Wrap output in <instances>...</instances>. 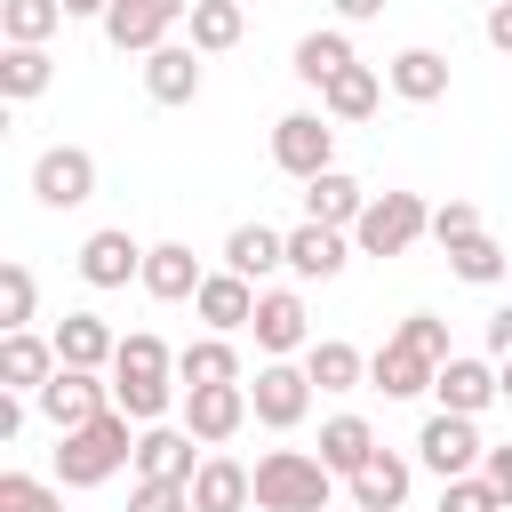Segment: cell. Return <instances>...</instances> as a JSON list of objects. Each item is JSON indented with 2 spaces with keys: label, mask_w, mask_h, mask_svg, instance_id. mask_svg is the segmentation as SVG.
<instances>
[{
  "label": "cell",
  "mask_w": 512,
  "mask_h": 512,
  "mask_svg": "<svg viewBox=\"0 0 512 512\" xmlns=\"http://www.w3.org/2000/svg\"><path fill=\"white\" fill-rule=\"evenodd\" d=\"M120 464H136V432H128L120 408H104V416L80 424V432H56V488H96V480H112Z\"/></svg>",
  "instance_id": "obj_1"
},
{
  "label": "cell",
  "mask_w": 512,
  "mask_h": 512,
  "mask_svg": "<svg viewBox=\"0 0 512 512\" xmlns=\"http://www.w3.org/2000/svg\"><path fill=\"white\" fill-rule=\"evenodd\" d=\"M328 488H336V472L320 456H304V448L256 456V512H336Z\"/></svg>",
  "instance_id": "obj_2"
},
{
  "label": "cell",
  "mask_w": 512,
  "mask_h": 512,
  "mask_svg": "<svg viewBox=\"0 0 512 512\" xmlns=\"http://www.w3.org/2000/svg\"><path fill=\"white\" fill-rule=\"evenodd\" d=\"M424 232H432L424 192H376V200H368V216L352 224V248H360V256H408Z\"/></svg>",
  "instance_id": "obj_3"
},
{
  "label": "cell",
  "mask_w": 512,
  "mask_h": 512,
  "mask_svg": "<svg viewBox=\"0 0 512 512\" xmlns=\"http://www.w3.org/2000/svg\"><path fill=\"white\" fill-rule=\"evenodd\" d=\"M272 160H280L296 184L328 176V168H336V128H328V112H280V120H272Z\"/></svg>",
  "instance_id": "obj_4"
},
{
  "label": "cell",
  "mask_w": 512,
  "mask_h": 512,
  "mask_svg": "<svg viewBox=\"0 0 512 512\" xmlns=\"http://www.w3.org/2000/svg\"><path fill=\"white\" fill-rule=\"evenodd\" d=\"M416 456H424V472H440V480H472L480 472V456H488V440H480V416H424V432H416Z\"/></svg>",
  "instance_id": "obj_5"
},
{
  "label": "cell",
  "mask_w": 512,
  "mask_h": 512,
  "mask_svg": "<svg viewBox=\"0 0 512 512\" xmlns=\"http://www.w3.org/2000/svg\"><path fill=\"white\" fill-rule=\"evenodd\" d=\"M184 16H192V0H112L104 8V40L120 56H152V48H168V32Z\"/></svg>",
  "instance_id": "obj_6"
},
{
  "label": "cell",
  "mask_w": 512,
  "mask_h": 512,
  "mask_svg": "<svg viewBox=\"0 0 512 512\" xmlns=\"http://www.w3.org/2000/svg\"><path fill=\"white\" fill-rule=\"evenodd\" d=\"M32 200H40V208H80V200H96V152H88V144H48V152L32 160Z\"/></svg>",
  "instance_id": "obj_7"
},
{
  "label": "cell",
  "mask_w": 512,
  "mask_h": 512,
  "mask_svg": "<svg viewBox=\"0 0 512 512\" xmlns=\"http://www.w3.org/2000/svg\"><path fill=\"white\" fill-rule=\"evenodd\" d=\"M32 408H40L56 432H80V424H96V416L112 408V384H104V376H88V368H56V376L32 392Z\"/></svg>",
  "instance_id": "obj_8"
},
{
  "label": "cell",
  "mask_w": 512,
  "mask_h": 512,
  "mask_svg": "<svg viewBox=\"0 0 512 512\" xmlns=\"http://www.w3.org/2000/svg\"><path fill=\"white\" fill-rule=\"evenodd\" d=\"M248 328H256V352H264V360L312 352V312H304V296H296V288H264Z\"/></svg>",
  "instance_id": "obj_9"
},
{
  "label": "cell",
  "mask_w": 512,
  "mask_h": 512,
  "mask_svg": "<svg viewBox=\"0 0 512 512\" xmlns=\"http://www.w3.org/2000/svg\"><path fill=\"white\" fill-rule=\"evenodd\" d=\"M248 408H256V424L296 432V424H304V408H312V376H304V368H288V360H264V368H256V384H248Z\"/></svg>",
  "instance_id": "obj_10"
},
{
  "label": "cell",
  "mask_w": 512,
  "mask_h": 512,
  "mask_svg": "<svg viewBox=\"0 0 512 512\" xmlns=\"http://www.w3.org/2000/svg\"><path fill=\"white\" fill-rule=\"evenodd\" d=\"M144 256H152V248H136L128 224H104V232L80 240V280H88V288H128V280H144Z\"/></svg>",
  "instance_id": "obj_11"
},
{
  "label": "cell",
  "mask_w": 512,
  "mask_h": 512,
  "mask_svg": "<svg viewBox=\"0 0 512 512\" xmlns=\"http://www.w3.org/2000/svg\"><path fill=\"white\" fill-rule=\"evenodd\" d=\"M248 416H256V408H248V384H200V392H184V432H192L200 448H224Z\"/></svg>",
  "instance_id": "obj_12"
},
{
  "label": "cell",
  "mask_w": 512,
  "mask_h": 512,
  "mask_svg": "<svg viewBox=\"0 0 512 512\" xmlns=\"http://www.w3.org/2000/svg\"><path fill=\"white\" fill-rule=\"evenodd\" d=\"M200 440L184 432V424H144L136 432V480H176V488H192V472L208 464V456H192Z\"/></svg>",
  "instance_id": "obj_13"
},
{
  "label": "cell",
  "mask_w": 512,
  "mask_h": 512,
  "mask_svg": "<svg viewBox=\"0 0 512 512\" xmlns=\"http://www.w3.org/2000/svg\"><path fill=\"white\" fill-rule=\"evenodd\" d=\"M256 504V472L224 448H208V464L192 472V512H248Z\"/></svg>",
  "instance_id": "obj_14"
},
{
  "label": "cell",
  "mask_w": 512,
  "mask_h": 512,
  "mask_svg": "<svg viewBox=\"0 0 512 512\" xmlns=\"http://www.w3.org/2000/svg\"><path fill=\"white\" fill-rule=\"evenodd\" d=\"M256 280H240V272H208L200 280V296H192V312L208 320V336H232V328H248L256 320Z\"/></svg>",
  "instance_id": "obj_15"
},
{
  "label": "cell",
  "mask_w": 512,
  "mask_h": 512,
  "mask_svg": "<svg viewBox=\"0 0 512 512\" xmlns=\"http://www.w3.org/2000/svg\"><path fill=\"white\" fill-rule=\"evenodd\" d=\"M432 392H440V408H448V416H480L488 400H504V384H496V368H488V360H472V352H456V360H440V376H432Z\"/></svg>",
  "instance_id": "obj_16"
},
{
  "label": "cell",
  "mask_w": 512,
  "mask_h": 512,
  "mask_svg": "<svg viewBox=\"0 0 512 512\" xmlns=\"http://www.w3.org/2000/svg\"><path fill=\"white\" fill-rule=\"evenodd\" d=\"M144 96H152V104H192V96H200V48H192V40L152 48V56H144Z\"/></svg>",
  "instance_id": "obj_17"
},
{
  "label": "cell",
  "mask_w": 512,
  "mask_h": 512,
  "mask_svg": "<svg viewBox=\"0 0 512 512\" xmlns=\"http://www.w3.org/2000/svg\"><path fill=\"white\" fill-rule=\"evenodd\" d=\"M112 352H120L112 320H96V312H64V320H56V360H64V368L104 376V368H112Z\"/></svg>",
  "instance_id": "obj_18"
},
{
  "label": "cell",
  "mask_w": 512,
  "mask_h": 512,
  "mask_svg": "<svg viewBox=\"0 0 512 512\" xmlns=\"http://www.w3.org/2000/svg\"><path fill=\"white\" fill-rule=\"evenodd\" d=\"M56 368H64L56 360V336H32V328L0 336V392H40Z\"/></svg>",
  "instance_id": "obj_19"
},
{
  "label": "cell",
  "mask_w": 512,
  "mask_h": 512,
  "mask_svg": "<svg viewBox=\"0 0 512 512\" xmlns=\"http://www.w3.org/2000/svg\"><path fill=\"white\" fill-rule=\"evenodd\" d=\"M408 480H416V472H408V456H400V448H376L344 488H352V504H360V512H400V504H408Z\"/></svg>",
  "instance_id": "obj_20"
},
{
  "label": "cell",
  "mask_w": 512,
  "mask_h": 512,
  "mask_svg": "<svg viewBox=\"0 0 512 512\" xmlns=\"http://www.w3.org/2000/svg\"><path fill=\"white\" fill-rule=\"evenodd\" d=\"M368 200H376V192H360L344 168H328V176H312V184H304V216H312V224H328V232H352V224L368 216Z\"/></svg>",
  "instance_id": "obj_21"
},
{
  "label": "cell",
  "mask_w": 512,
  "mask_h": 512,
  "mask_svg": "<svg viewBox=\"0 0 512 512\" xmlns=\"http://www.w3.org/2000/svg\"><path fill=\"white\" fill-rule=\"evenodd\" d=\"M344 256H352V232H328V224H312V216L288 232V272H296V280H336Z\"/></svg>",
  "instance_id": "obj_22"
},
{
  "label": "cell",
  "mask_w": 512,
  "mask_h": 512,
  "mask_svg": "<svg viewBox=\"0 0 512 512\" xmlns=\"http://www.w3.org/2000/svg\"><path fill=\"white\" fill-rule=\"evenodd\" d=\"M200 280H208V272H200V256H192L184 240H160V248L144 256V296H152V304H184V296H200Z\"/></svg>",
  "instance_id": "obj_23"
},
{
  "label": "cell",
  "mask_w": 512,
  "mask_h": 512,
  "mask_svg": "<svg viewBox=\"0 0 512 512\" xmlns=\"http://www.w3.org/2000/svg\"><path fill=\"white\" fill-rule=\"evenodd\" d=\"M432 376H440V360H424V352H416V344H400V336L368 360V384H376L384 400H416V392H432Z\"/></svg>",
  "instance_id": "obj_24"
},
{
  "label": "cell",
  "mask_w": 512,
  "mask_h": 512,
  "mask_svg": "<svg viewBox=\"0 0 512 512\" xmlns=\"http://www.w3.org/2000/svg\"><path fill=\"white\" fill-rule=\"evenodd\" d=\"M384 88L408 96V104H440V96H448V56H440V48H400V56L384 64Z\"/></svg>",
  "instance_id": "obj_25"
},
{
  "label": "cell",
  "mask_w": 512,
  "mask_h": 512,
  "mask_svg": "<svg viewBox=\"0 0 512 512\" xmlns=\"http://www.w3.org/2000/svg\"><path fill=\"white\" fill-rule=\"evenodd\" d=\"M280 264H288V232H272V224H232V240H224V272L264 280V272H280Z\"/></svg>",
  "instance_id": "obj_26"
},
{
  "label": "cell",
  "mask_w": 512,
  "mask_h": 512,
  "mask_svg": "<svg viewBox=\"0 0 512 512\" xmlns=\"http://www.w3.org/2000/svg\"><path fill=\"white\" fill-rule=\"evenodd\" d=\"M360 56H352V40H344V24H328V32H304L296 40V80L304 88H328L336 72H352Z\"/></svg>",
  "instance_id": "obj_27"
},
{
  "label": "cell",
  "mask_w": 512,
  "mask_h": 512,
  "mask_svg": "<svg viewBox=\"0 0 512 512\" xmlns=\"http://www.w3.org/2000/svg\"><path fill=\"white\" fill-rule=\"evenodd\" d=\"M168 376H176V352H168L152 328L120 336V352H112V384H168Z\"/></svg>",
  "instance_id": "obj_28"
},
{
  "label": "cell",
  "mask_w": 512,
  "mask_h": 512,
  "mask_svg": "<svg viewBox=\"0 0 512 512\" xmlns=\"http://www.w3.org/2000/svg\"><path fill=\"white\" fill-rule=\"evenodd\" d=\"M176 384H184V392H200V384H240V352H232V336H200V344H184V352H176Z\"/></svg>",
  "instance_id": "obj_29"
},
{
  "label": "cell",
  "mask_w": 512,
  "mask_h": 512,
  "mask_svg": "<svg viewBox=\"0 0 512 512\" xmlns=\"http://www.w3.org/2000/svg\"><path fill=\"white\" fill-rule=\"evenodd\" d=\"M368 456H376L368 416H352V408H344V416H328V424H320V464H328V472H344V480H352Z\"/></svg>",
  "instance_id": "obj_30"
},
{
  "label": "cell",
  "mask_w": 512,
  "mask_h": 512,
  "mask_svg": "<svg viewBox=\"0 0 512 512\" xmlns=\"http://www.w3.org/2000/svg\"><path fill=\"white\" fill-rule=\"evenodd\" d=\"M304 376L320 384V392H360V376H368V360L344 344V336H312V352H304Z\"/></svg>",
  "instance_id": "obj_31"
},
{
  "label": "cell",
  "mask_w": 512,
  "mask_h": 512,
  "mask_svg": "<svg viewBox=\"0 0 512 512\" xmlns=\"http://www.w3.org/2000/svg\"><path fill=\"white\" fill-rule=\"evenodd\" d=\"M376 104H384V80H376L368 64H352V72H336V80L320 88V112H328V120H368Z\"/></svg>",
  "instance_id": "obj_32"
},
{
  "label": "cell",
  "mask_w": 512,
  "mask_h": 512,
  "mask_svg": "<svg viewBox=\"0 0 512 512\" xmlns=\"http://www.w3.org/2000/svg\"><path fill=\"white\" fill-rule=\"evenodd\" d=\"M192 48L200 56H224V48H240V32H248V16H240V0H192Z\"/></svg>",
  "instance_id": "obj_33"
},
{
  "label": "cell",
  "mask_w": 512,
  "mask_h": 512,
  "mask_svg": "<svg viewBox=\"0 0 512 512\" xmlns=\"http://www.w3.org/2000/svg\"><path fill=\"white\" fill-rule=\"evenodd\" d=\"M48 80H56L48 48H0V96H8V104H32V96H48Z\"/></svg>",
  "instance_id": "obj_34"
},
{
  "label": "cell",
  "mask_w": 512,
  "mask_h": 512,
  "mask_svg": "<svg viewBox=\"0 0 512 512\" xmlns=\"http://www.w3.org/2000/svg\"><path fill=\"white\" fill-rule=\"evenodd\" d=\"M56 24H64V0H0V32H8V48H48Z\"/></svg>",
  "instance_id": "obj_35"
},
{
  "label": "cell",
  "mask_w": 512,
  "mask_h": 512,
  "mask_svg": "<svg viewBox=\"0 0 512 512\" xmlns=\"http://www.w3.org/2000/svg\"><path fill=\"white\" fill-rule=\"evenodd\" d=\"M32 304H40V280H32V264H0V320H8V336L16 328H32Z\"/></svg>",
  "instance_id": "obj_36"
},
{
  "label": "cell",
  "mask_w": 512,
  "mask_h": 512,
  "mask_svg": "<svg viewBox=\"0 0 512 512\" xmlns=\"http://www.w3.org/2000/svg\"><path fill=\"white\" fill-rule=\"evenodd\" d=\"M448 272L456 280H472V288H496L504 280V248L480 232V240H464V248H448Z\"/></svg>",
  "instance_id": "obj_37"
},
{
  "label": "cell",
  "mask_w": 512,
  "mask_h": 512,
  "mask_svg": "<svg viewBox=\"0 0 512 512\" xmlns=\"http://www.w3.org/2000/svg\"><path fill=\"white\" fill-rule=\"evenodd\" d=\"M0 512H64V488L32 472H0Z\"/></svg>",
  "instance_id": "obj_38"
},
{
  "label": "cell",
  "mask_w": 512,
  "mask_h": 512,
  "mask_svg": "<svg viewBox=\"0 0 512 512\" xmlns=\"http://www.w3.org/2000/svg\"><path fill=\"white\" fill-rule=\"evenodd\" d=\"M432 240H440V248L480 240V208H472V200H440V208H432Z\"/></svg>",
  "instance_id": "obj_39"
},
{
  "label": "cell",
  "mask_w": 512,
  "mask_h": 512,
  "mask_svg": "<svg viewBox=\"0 0 512 512\" xmlns=\"http://www.w3.org/2000/svg\"><path fill=\"white\" fill-rule=\"evenodd\" d=\"M392 336H400V344H416L424 360H456V352H448V320H440V312H408Z\"/></svg>",
  "instance_id": "obj_40"
},
{
  "label": "cell",
  "mask_w": 512,
  "mask_h": 512,
  "mask_svg": "<svg viewBox=\"0 0 512 512\" xmlns=\"http://www.w3.org/2000/svg\"><path fill=\"white\" fill-rule=\"evenodd\" d=\"M440 512H504V496L472 472V480H440Z\"/></svg>",
  "instance_id": "obj_41"
},
{
  "label": "cell",
  "mask_w": 512,
  "mask_h": 512,
  "mask_svg": "<svg viewBox=\"0 0 512 512\" xmlns=\"http://www.w3.org/2000/svg\"><path fill=\"white\" fill-rule=\"evenodd\" d=\"M128 512H192V488H176V480H136V488H128Z\"/></svg>",
  "instance_id": "obj_42"
},
{
  "label": "cell",
  "mask_w": 512,
  "mask_h": 512,
  "mask_svg": "<svg viewBox=\"0 0 512 512\" xmlns=\"http://www.w3.org/2000/svg\"><path fill=\"white\" fill-rule=\"evenodd\" d=\"M480 480H488V488L504 496V512H512V448H488V456H480Z\"/></svg>",
  "instance_id": "obj_43"
},
{
  "label": "cell",
  "mask_w": 512,
  "mask_h": 512,
  "mask_svg": "<svg viewBox=\"0 0 512 512\" xmlns=\"http://www.w3.org/2000/svg\"><path fill=\"white\" fill-rule=\"evenodd\" d=\"M480 32H488V48H496V56H512V0H496Z\"/></svg>",
  "instance_id": "obj_44"
},
{
  "label": "cell",
  "mask_w": 512,
  "mask_h": 512,
  "mask_svg": "<svg viewBox=\"0 0 512 512\" xmlns=\"http://www.w3.org/2000/svg\"><path fill=\"white\" fill-rule=\"evenodd\" d=\"M488 352H496V360H512V304H496V312H488Z\"/></svg>",
  "instance_id": "obj_45"
},
{
  "label": "cell",
  "mask_w": 512,
  "mask_h": 512,
  "mask_svg": "<svg viewBox=\"0 0 512 512\" xmlns=\"http://www.w3.org/2000/svg\"><path fill=\"white\" fill-rule=\"evenodd\" d=\"M24 400H32V392H0V440L24 432Z\"/></svg>",
  "instance_id": "obj_46"
},
{
  "label": "cell",
  "mask_w": 512,
  "mask_h": 512,
  "mask_svg": "<svg viewBox=\"0 0 512 512\" xmlns=\"http://www.w3.org/2000/svg\"><path fill=\"white\" fill-rule=\"evenodd\" d=\"M328 8H336V16H344V24H368V16H384V8H392V0H328Z\"/></svg>",
  "instance_id": "obj_47"
},
{
  "label": "cell",
  "mask_w": 512,
  "mask_h": 512,
  "mask_svg": "<svg viewBox=\"0 0 512 512\" xmlns=\"http://www.w3.org/2000/svg\"><path fill=\"white\" fill-rule=\"evenodd\" d=\"M112 0H64V16H104Z\"/></svg>",
  "instance_id": "obj_48"
},
{
  "label": "cell",
  "mask_w": 512,
  "mask_h": 512,
  "mask_svg": "<svg viewBox=\"0 0 512 512\" xmlns=\"http://www.w3.org/2000/svg\"><path fill=\"white\" fill-rule=\"evenodd\" d=\"M496 384H504V400H512V360H496Z\"/></svg>",
  "instance_id": "obj_49"
},
{
  "label": "cell",
  "mask_w": 512,
  "mask_h": 512,
  "mask_svg": "<svg viewBox=\"0 0 512 512\" xmlns=\"http://www.w3.org/2000/svg\"><path fill=\"white\" fill-rule=\"evenodd\" d=\"M344 512H360V504H344Z\"/></svg>",
  "instance_id": "obj_50"
}]
</instances>
